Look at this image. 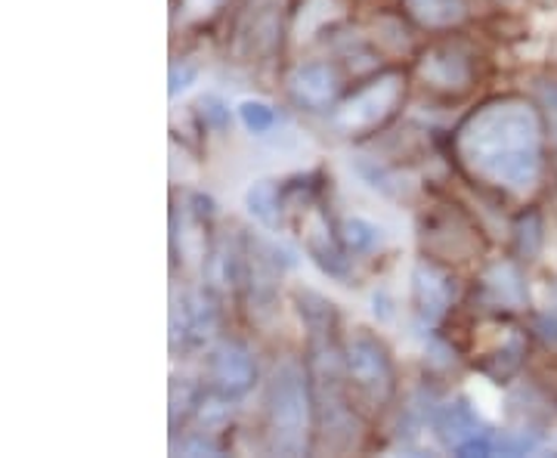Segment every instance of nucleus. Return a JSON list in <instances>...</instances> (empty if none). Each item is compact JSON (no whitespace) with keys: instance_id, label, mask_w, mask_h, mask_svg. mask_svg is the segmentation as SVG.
<instances>
[{"instance_id":"2eb2a0df","label":"nucleus","mask_w":557,"mask_h":458,"mask_svg":"<svg viewBox=\"0 0 557 458\" xmlns=\"http://www.w3.org/2000/svg\"><path fill=\"white\" fill-rule=\"evenodd\" d=\"M242 201H245V211L251 214V220L260 223L263 230H270V233L282 230V223H285V205H282V189H278L276 180H251L248 189L242 193Z\"/></svg>"},{"instance_id":"1a4fd4ad","label":"nucleus","mask_w":557,"mask_h":458,"mask_svg":"<svg viewBox=\"0 0 557 458\" xmlns=\"http://www.w3.org/2000/svg\"><path fill=\"white\" fill-rule=\"evenodd\" d=\"M418 78L437 94L461 97L474 84V65H471V57L456 44H437L418 60Z\"/></svg>"},{"instance_id":"7ed1b4c3","label":"nucleus","mask_w":557,"mask_h":458,"mask_svg":"<svg viewBox=\"0 0 557 458\" xmlns=\"http://www.w3.org/2000/svg\"><path fill=\"white\" fill-rule=\"evenodd\" d=\"M341 350H344L347 381L359 394H366L372 403H391V397L397 394V369L391 347L375 332L359 325L341 341Z\"/></svg>"},{"instance_id":"f8f14e48","label":"nucleus","mask_w":557,"mask_h":458,"mask_svg":"<svg viewBox=\"0 0 557 458\" xmlns=\"http://www.w3.org/2000/svg\"><path fill=\"white\" fill-rule=\"evenodd\" d=\"M490 424H483L478 406L468 397H453L440 403L434 419H431V434L443 449L456 453L461 443L478 437L480 431H486Z\"/></svg>"},{"instance_id":"c756f323","label":"nucleus","mask_w":557,"mask_h":458,"mask_svg":"<svg viewBox=\"0 0 557 458\" xmlns=\"http://www.w3.org/2000/svg\"><path fill=\"white\" fill-rule=\"evenodd\" d=\"M428 362L437 369H453L456 366V350L446 341H431L428 344Z\"/></svg>"},{"instance_id":"9b49d317","label":"nucleus","mask_w":557,"mask_h":458,"mask_svg":"<svg viewBox=\"0 0 557 458\" xmlns=\"http://www.w3.org/2000/svg\"><path fill=\"white\" fill-rule=\"evenodd\" d=\"M288 94L300 109L310 112H325L332 109L341 97V75L332 62H300L288 75Z\"/></svg>"},{"instance_id":"a878e982","label":"nucleus","mask_w":557,"mask_h":458,"mask_svg":"<svg viewBox=\"0 0 557 458\" xmlns=\"http://www.w3.org/2000/svg\"><path fill=\"white\" fill-rule=\"evenodd\" d=\"M199 62H189V60H180L171 65V87H168V94H171V100H177L180 94H186L196 81H199Z\"/></svg>"},{"instance_id":"473e14b6","label":"nucleus","mask_w":557,"mask_h":458,"mask_svg":"<svg viewBox=\"0 0 557 458\" xmlns=\"http://www.w3.org/2000/svg\"><path fill=\"white\" fill-rule=\"evenodd\" d=\"M223 0H183V7L193 13V16H205V13H214Z\"/></svg>"},{"instance_id":"20e7f679","label":"nucleus","mask_w":557,"mask_h":458,"mask_svg":"<svg viewBox=\"0 0 557 458\" xmlns=\"http://www.w3.org/2000/svg\"><path fill=\"white\" fill-rule=\"evenodd\" d=\"M403 94H406V78L399 72L375 75L335 109V127L347 137L372 134L397 112Z\"/></svg>"},{"instance_id":"5701e85b","label":"nucleus","mask_w":557,"mask_h":458,"mask_svg":"<svg viewBox=\"0 0 557 458\" xmlns=\"http://www.w3.org/2000/svg\"><path fill=\"white\" fill-rule=\"evenodd\" d=\"M338 13V0H304V3H300L298 22H295V35H298V38H310L313 32H319L325 22L335 20Z\"/></svg>"},{"instance_id":"b1692460","label":"nucleus","mask_w":557,"mask_h":458,"mask_svg":"<svg viewBox=\"0 0 557 458\" xmlns=\"http://www.w3.org/2000/svg\"><path fill=\"white\" fill-rule=\"evenodd\" d=\"M201 403L205 399H201V387L196 381L174 379V384H171V428L177 431V421L183 424L193 412H199Z\"/></svg>"},{"instance_id":"4be33fe9","label":"nucleus","mask_w":557,"mask_h":458,"mask_svg":"<svg viewBox=\"0 0 557 458\" xmlns=\"http://www.w3.org/2000/svg\"><path fill=\"white\" fill-rule=\"evenodd\" d=\"M236 115H239L242 127L248 131V134H255V137H267V134H273L278 127V112L276 106H270L267 100H242L236 106Z\"/></svg>"},{"instance_id":"aec40b11","label":"nucleus","mask_w":557,"mask_h":458,"mask_svg":"<svg viewBox=\"0 0 557 458\" xmlns=\"http://www.w3.org/2000/svg\"><path fill=\"white\" fill-rule=\"evenodd\" d=\"M338 236L350 255H375L384 248V230L369 218H344L338 226Z\"/></svg>"},{"instance_id":"f3484780","label":"nucleus","mask_w":557,"mask_h":458,"mask_svg":"<svg viewBox=\"0 0 557 458\" xmlns=\"http://www.w3.org/2000/svg\"><path fill=\"white\" fill-rule=\"evenodd\" d=\"M523 359H527V338L520 335L518 329H508L505 341L480 359L478 372H483L486 379L496 381V384H505L523 369Z\"/></svg>"},{"instance_id":"2f4dec72","label":"nucleus","mask_w":557,"mask_h":458,"mask_svg":"<svg viewBox=\"0 0 557 458\" xmlns=\"http://www.w3.org/2000/svg\"><path fill=\"white\" fill-rule=\"evenodd\" d=\"M542 102L552 112V131L557 137V84H542Z\"/></svg>"},{"instance_id":"a211bd4d","label":"nucleus","mask_w":557,"mask_h":458,"mask_svg":"<svg viewBox=\"0 0 557 458\" xmlns=\"http://www.w3.org/2000/svg\"><path fill=\"white\" fill-rule=\"evenodd\" d=\"M403 10L412 22L431 32L456 28L468 20V3L465 0H403Z\"/></svg>"},{"instance_id":"f257e3e1","label":"nucleus","mask_w":557,"mask_h":458,"mask_svg":"<svg viewBox=\"0 0 557 458\" xmlns=\"http://www.w3.org/2000/svg\"><path fill=\"white\" fill-rule=\"evenodd\" d=\"M542 112L523 97L483 102L458 124L453 146L458 164L480 183L527 196L542 180Z\"/></svg>"},{"instance_id":"f03ea898","label":"nucleus","mask_w":557,"mask_h":458,"mask_svg":"<svg viewBox=\"0 0 557 458\" xmlns=\"http://www.w3.org/2000/svg\"><path fill=\"white\" fill-rule=\"evenodd\" d=\"M310 421H317L310 372L298 359H282L263 391V434L273 456H307Z\"/></svg>"},{"instance_id":"bb28decb","label":"nucleus","mask_w":557,"mask_h":458,"mask_svg":"<svg viewBox=\"0 0 557 458\" xmlns=\"http://www.w3.org/2000/svg\"><path fill=\"white\" fill-rule=\"evenodd\" d=\"M174 453H186V456H220V443L211 434H193V437L174 443Z\"/></svg>"},{"instance_id":"7c9ffc66","label":"nucleus","mask_w":557,"mask_h":458,"mask_svg":"<svg viewBox=\"0 0 557 458\" xmlns=\"http://www.w3.org/2000/svg\"><path fill=\"white\" fill-rule=\"evenodd\" d=\"M536 332L539 338L545 341V344H557V317H539L536 319Z\"/></svg>"},{"instance_id":"6e6552de","label":"nucleus","mask_w":557,"mask_h":458,"mask_svg":"<svg viewBox=\"0 0 557 458\" xmlns=\"http://www.w3.org/2000/svg\"><path fill=\"white\" fill-rule=\"evenodd\" d=\"M211 391L223 399H242L255 391L258 362L242 341H218L208 354Z\"/></svg>"},{"instance_id":"ddd939ff","label":"nucleus","mask_w":557,"mask_h":458,"mask_svg":"<svg viewBox=\"0 0 557 458\" xmlns=\"http://www.w3.org/2000/svg\"><path fill=\"white\" fill-rule=\"evenodd\" d=\"M304 251H307V258L313 260L325 276H332V280L338 282H350V276H354L350 251L344 248L341 236H332L329 223L322 218H313L307 223V230H304Z\"/></svg>"},{"instance_id":"393cba45","label":"nucleus","mask_w":557,"mask_h":458,"mask_svg":"<svg viewBox=\"0 0 557 458\" xmlns=\"http://www.w3.org/2000/svg\"><path fill=\"white\" fill-rule=\"evenodd\" d=\"M196 109H199L205 127H214V131H226V127H230V121H233L230 102L223 100L220 94H205V97L196 102Z\"/></svg>"},{"instance_id":"0eeeda50","label":"nucleus","mask_w":557,"mask_h":458,"mask_svg":"<svg viewBox=\"0 0 557 458\" xmlns=\"http://www.w3.org/2000/svg\"><path fill=\"white\" fill-rule=\"evenodd\" d=\"M453 295H456V285L446 270H440L434 260H416L409 273V304H412L418 329H428V332L437 329L453 307Z\"/></svg>"},{"instance_id":"9d476101","label":"nucleus","mask_w":557,"mask_h":458,"mask_svg":"<svg viewBox=\"0 0 557 458\" xmlns=\"http://www.w3.org/2000/svg\"><path fill=\"white\" fill-rule=\"evenodd\" d=\"M478 298L496 313H520L530 307V285L515 260H493L480 273Z\"/></svg>"},{"instance_id":"423d86ee","label":"nucleus","mask_w":557,"mask_h":458,"mask_svg":"<svg viewBox=\"0 0 557 458\" xmlns=\"http://www.w3.org/2000/svg\"><path fill=\"white\" fill-rule=\"evenodd\" d=\"M218 304L201 288H174L171 298V347L193 350L214 335Z\"/></svg>"},{"instance_id":"cd10ccee","label":"nucleus","mask_w":557,"mask_h":458,"mask_svg":"<svg viewBox=\"0 0 557 458\" xmlns=\"http://www.w3.org/2000/svg\"><path fill=\"white\" fill-rule=\"evenodd\" d=\"M372 313H375V319H379L381 325H391V322L397 319V300H394L387 285H379V288L372 292Z\"/></svg>"},{"instance_id":"412c9836","label":"nucleus","mask_w":557,"mask_h":458,"mask_svg":"<svg viewBox=\"0 0 557 458\" xmlns=\"http://www.w3.org/2000/svg\"><path fill=\"white\" fill-rule=\"evenodd\" d=\"M511 239H515V251H518L520 260H536L539 251H542V242H545V226H542V218L539 211H523L515 226H511Z\"/></svg>"},{"instance_id":"39448f33","label":"nucleus","mask_w":557,"mask_h":458,"mask_svg":"<svg viewBox=\"0 0 557 458\" xmlns=\"http://www.w3.org/2000/svg\"><path fill=\"white\" fill-rule=\"evenodd\" d=\"M418 239L434 260H471L478 258L483 248L478 226L446 205H437L431 214L424 211Z\"/></svg>"},{"instance_id":"4468645a","label":"nucleus","mask_w":557,"mask_h":458,"mask_svg":"<svg viewBox=\"0 0 557 458\" xmlns=\"http://www.w3.org/2000/svg\"><path fill=\"white\" fill-rule=\"evenodd\" d=\"M278 7L273 0H258L245 16L239 32V50L245 57H273L278 47Z\"/></svg>"},{"instance_id":"c85d7f7f","label":"nucleus","mask_w":557,"mask_h":458,"mask_svg":"<svg viewBox=\"0 0 557 458\" xmlns=\"http://www.w3.org/2000/svg\"><path fill=\"white\" fill-rule=\"evenodd\" d=\"M533 384L542 394L545 403H555L557 406V366H542L536 375H533Z\"/></svg>"},{"instance_id":"6ab92c4d","label":"nucleus","mask_w":557,"mask_h":458,"mask_svg":"<svg viewBox=\"0 0 557 458\" xmlns=\"http://www.w3.org/2000/svg\"><path fill=\"white\" fill-rule=\"evenodd\" d=\"M350 168H354V174H357L369 189H375L384 199H406V196H409V183H406V177H403L399 171H394V168H387L384 161L369 159V156H357V159L350 161Z\"/></svg>"},{"instance_id":"dca6fc26","label":"nucleus","mask_w":557,"mask_h":458,"mask_svg":"<svg viewBox=\"0 0 557 458\" xmlns=\"http://www.w3.org/2000/svg\"><path fill=\"white\" fill-rule=\"evenodd\" d=\"M292 304H295L300 322L307 329V338H313V335H335L338 332V307H335V300H329L322 292L298 285L292 292Z\"/></svg>"}]
</instances>
